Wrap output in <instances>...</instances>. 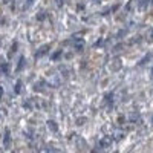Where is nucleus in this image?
Masks as SVG:
<instances>
[{"mask_svg":"<svg viewBox=\"0 0 153 153\" xmlns=\"http://www.w3.org/2000/svg\"><path fill=\"white\" fill-rule=\"evenodd\" d=\"M5 135H6V136H5V146L8 147V144H9V130H6Z\"/></svg>","mask_w":153,"mask_h":153,"instance_id":"1","label":"nucleus"},{"mask_svg":"<svg viewBox=\"0 0 153 153\" xmlns=\"http://www.w3.org/2000/svg\"><path fill=\"white\" fill-rule=\"evenodd\" d=\"M20 91V81H17V87H16V92H19Z\"/></svg>","mask_w":153,"mask_h":153,"instance_id":"2","label":"nucleus"},{"mask_svg":"<svg viewBox=\"0 0 153 153\" xmlns=\"http://www.w3.org/2000/svg\"><path fill=\"white\" fill-rule=\"evenodd\" d=\"M6 69H8V66H6V65H3V66H2V71H3V72H6Z\"/></svg>","mask_w":153,"mask_h":153,"instance_id":"3","label":"nucleus"}]
</instances>
